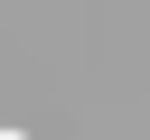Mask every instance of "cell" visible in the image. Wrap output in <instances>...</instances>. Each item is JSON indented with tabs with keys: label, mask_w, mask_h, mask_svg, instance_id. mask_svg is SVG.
<instances>
[{
	"label": "cell",
	"mask_w": 150,
	"mask_h": 140,
	"mask_svg": "<svg viewBox=\"0 0 150 140\" xmlns=\"http://www.w3.org/2000/svg\"><path fill=\"white\" fill-rule=\"evenodd\" d=\"M0 140H28V131H0Z\"/></svg>",
	"instance_id": "cell-1"
}]
</instances>
